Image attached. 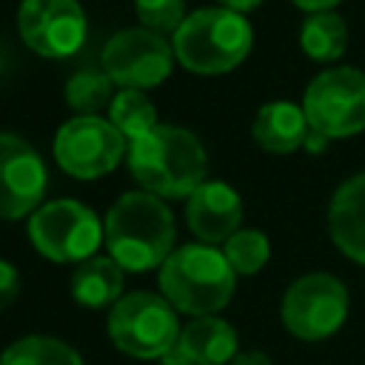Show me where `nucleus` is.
Returning <instances> with one entry per match:
<instances>
[{
  "label": "nucleus",
  "instance_id": "1",
  "mask_svg": "<svg viewBox=\"0 0 365 365\" xmlns=\"http://www.w3.org/2000/svg\"><path fill=\"white\" fill-rule=\"evenodd\" d=\"M103 242L108 257L131 274L160 268L177 248V225L165 200L148 191L120 194L103 220Z\"/></svg>",
  "mask_w": 365,
  "mask_h": 365
},
{
  "label": "nucleus",
  "instance_id": "2",
  "mask_svg": "<svg viewBox=\"0 0 365 365\" xmlns=\"http://www.w3.org/2000/svg\"><path fill=\"white\" fill-rule=\"evenodd\" d=\"M128 171L143 191L160 200L188 197L208 174V154L197 134L182 125L160 123L128 143Z\"/></svg>",
  "mask_w": 365,
  "mask_h": 365
},
{
  "label": "nucleus",
  "instance_id": "3",
  "mask_svg": "<svg viewBox=\"0 0 365 365\" xmlns=\"http://www.w3.org/2000/svg\"><path fill=\"white\" fill-rule=\"evenodd\" d=\"M160 294L180 314L208 317L220 314L237 288V274L228 265L222 248L205 242L177 245L157 268Z\"/></svg>",
  "mask_w": 365,
  "mask_h": 365
},
{
  "label": "nucleus",
  "instance_id": "4",
  "mask_svg": "<svg viewBox=\"0 0 365 365\" xmlns=\"http://www.w3.org/2000/svg\"><path fill=\"white\" fill-rule=\"evenodd\" d=\"M171 46L182 68L194 74H225L248 57L254 29L245 14L222 6H205L182 20L171 34Z\"/></svg>",
  "mask_w": 365,
  "mask_h": 365
},
{
  "label": "nucleus",
  "instance_id": "5",
  "mask_svg": "<svg viewBox=\"0 0 365 365\" xmlns=\"http://www.w3.org/2000/svg\"><path fill=\"white\" fill-rule=\"evenodd\" d=\"M108 336L117 351L134 359H160L180 339V319L174 305L163 294L128 291L111 308L106 319Z\"/></svg>",
  "mask_w": 365,
  "mask_h": 365
},
{
  "label": "nucleus",
  "instance_id": "6",
  "mask_svg": "<svg viewBox=\"0 0 365 365\" xmlns=\"http://www.w3.org/2000/svg\"><path fill=\"white\" fill-rule=\"evenodd\" d=\"M302 111L314 134L345 140L365 131V71L354 66H331L319 71L302 91Z\"/></svg>",
  "mask_w": 365,
  "mask_h": 365
},
{
  "label": "nucleus",
  "instance_id": "7",
  "mask_svg": "<svg viewBox=\"0 0 365 365\" xmlns=\"http://www.w3.org/2000/svg\"><path fill=\"white\" fill-rule=\"evenodd\" d=\"M29 240L51 262H83L103 245V222L86 202L60 197L29 217Z\"/></svg>",
  "mask_w": 365,
  "mask_h": 365
},
{
  "label": "nucleus",
  "instance_id": "8",
  "mask_svg": "<svg viewBox=\"0 0 365 365\" xmlns=\"http://www.w3.org/2000/svg\"><path fill=\"white\" fill-rule=\"evenodd\" d=\"M348 288L342 279L325 271L297 277L279 302L282 325L302 342H319L334 336L348 319Z\"/></svg>",
  "mask_w": 365,
  "mask_h": 365
},
{
  "label": "nucleus",
  "instance_id": "9",
  "mask_svg": "<svg viewBox=\"0 0 365 365\" xmlns=\"http://www.w3.org/2000/svg\"><path fill=\"white\" fill-rule=\"evenodd\" d=\"M128 140L108 117H71L54 134V160L74 180L111 174L128 154Z\"/></svg>",
  "mask_w": 365,
  "mask_h": 365
},
{
  "label": "nucleus",
  "instance_id": "10",
  "mask_svg": "<svg viewBox=\"0 0 365 365\" xmlns=\"http://www.w3.org/2000/svg\"><path fill=\"white\" fill-rule=\"evenodd\" d=\"M174 60V46L165 40V34L143 26L123 29L103 46V71L117 88L148 91L171 74Z\"/></svg>",
  "mask_w": 365,
  "mask_h": 365
},
{
  "label": "nucleus",
  "instance_id": "11",
  "mask_svg": "<svg viewBox=\"0 0 365 365\" xmlns=\"http://www.w3.org/2000/svg\"><path fill=\"white\" fill-rule=\"evenodd\" d=\"M17 31L34 54L57 60L71 57L83 46L88 23L80 0H23Z\"/></svg>",
  "mask_w": 365,
  "mask_h": 365
},
{
  "label": "nucleus",
  "instance_id": "12",
  "mask_svg": "<svg viewBox=\"0 0 365 365\" xmlns=\"http://www.w3.org/2000/svg\"><path fill=\"white\" fill-rule=\"evenodd\" d=\"M48 171L40 151L20 134L0 131V220L31 217L46 197Z\"/></svg>",
  "mask_w": 365,
  "mask_h": 365
},
{
  "label": "nucleus",
  "instance_id": "13",
  "mask_svg": "<svg viewBox=\"0 0 365 365\" xmlns=\"http://www.w3.org/2000/svg\"><path fill=\"white\" fill-rule=\"evenodd\" d=\"M242 222V197L222 180H205L185 197V225L205 245H222Z\"/></svg>",
  "mask_w": 365,
  "mask_h": 365
},
{
  "label": "nucleus",
  "instance_id": "14",
  "mask_svg": "<svg viewBox=\"0 0 365 365\" xmlns=\"http://www.w3.org/2000/svg\"><path fill=\"white\" fill-rule=\"evenodd\" d=\"M328 231L348 259L365 265V171L348 177L334 191L328 205Z\"/></svg>",
  "mask_w": 365,
  "mask_h": 365
},
{
  "label": "nucleus",
  "instance_id": "15",
  "mask_svg": "<svg viewBox=\"0 0 365 365\" xmlns=\"http://www.w3.org/2000/svg\"><path fill=\"white\" fill-rule=\"evenodd\" d=\"M308 134H311L308 117H305L302 106H297L291 100L265 103L251 123L254 143L268 154H291L305 145Z\"/></svg>",
  "mask_w": 365,
  "mask_h": 365
},
{
  "label": "nucleus",
  "instance_id": "16",
  "mask_svg": "<svg viewBox=\"0 0 365 365\" xmlns=\"http://www.w3.org/2000/svg\"><path fill=\"white\" fill-rule=\"evenodd\" d=\"M177 342H180V348L188 354V359L194 365H228L240 354L237 331L220 314L194 317L180 331Z\"/></svg>",
  "mask_w": 365,
  "mask_h": 365
},
{
  "label": "nucleus",
  "instance_id": "17",
  "mask_svg": "<svg viewBox=\"0 0 365 365\" xmlns=\"http://www.w3.org/2000/svg\"><path fill=\"white\" fill-rule=\"evenodd\" d=\"M123 268L106 254H94L77 262L71 274V299L88 311L111 308L123 297Z\"/></svg>",
  "mask_w": 365,
  "mask_h": 365
},
{
  "label": "nucleus",
  "instance_id": "18",
  "mask_svg": "<svg viewBox=\"0 0 365 365\" xmlns=\"http://www.w3.org/2000/svg\"><path fill=\"white\" fill-rule=\"evenodd\" d=\"M299 48L314 63H336L348 48V23L336 11L305 14L299 26Z\"/></svg>",
  "mask_w": 365,
  "mask_h": 365
},
{
  "label": "nucleus",
  "instance_id": "19",
  "mask_svg": "<svg viewBox=\"0 0 365 365\" xmlns=\"http://www.w3.org/2000/svg\"><path fill=\"white\" fill-rule=\"evenodd\" d=\"M0 365H83V356L68 342L48 334H29L14 339L3 354Z\"/></svg>",
  "mask_w": 365,
  "mask_h": 365
},
{
  "label": "nucleus",
  "instance_id": "20",
  "mask_svg": "<svg viewBox=\"0 0 365 365\" xmlns=\"http://www.w3.org/2000/svg\"><path fill=\"white\" fill-rule=\"evenodd\" d=\"M66 103L77 117H103V111L108 114V106L117 94V86L111 83V77L100 68H83L74 71L66 83Z\"/></svg>",
  "mask_w": 365,
  "mask_h": 365
},
{
  "label": "nucleus",
  "instance_id": "21",
  "mask_svg": "<svg viewBox=\"0 0 365 365\" xmlns=\"http://www.w3.org/2000/svg\"><path fill=\"white\" fill-rule=\"evenodd\" d=\"M111 125L131 143L143 134H148L151 128L160 125L157 120V108L151 103V97L145 91H137V88H117L111 106H108V114Z\"/></svg>",
  "mask_w": 365,
  "mask_h": 365
},
{
  "label": "nucleus",
  "instance_id": "22",
  "mask_svg": "<svg viewBox=\"0 0 365 365\" xmlns=\"http://www.w3.org/2000/svg\"><path fill=\"white\" fill-rule=\"evenodd\" d=\"M222 254L237 277H254L268 265L271 242L257 228H240L222 242Z\"/></svg>",
  "mask_w": 365,
  "mask_h": 365
},
{
  "label": "nucleus",
  "instance_id": "23",
  "mask_svg": "<svg viewBox=\"0 0 365 365\" xmlns=\"http://www.w3.org/2000/svg\"><path fill=\"white\" fill-rule=\"evenodd\" d=\"M134 11L140 26L157 34H174L188 17L185 0H134Z\"/></svg>",
  "mask_w": 365,
  "mask_h": 365
},
{
  "label": "nucleus",
  "instance_id": "24",
  "mask_svg": "<svg viewBox=\"0 0 365 365\" xmlns=\"http://www.w3.org/2000/svg\"><path fill=\"white\" fill-rule=\"evenodd\" d=\"M20 294V271L9 262L0 259V311H6Z\"/></svg>",
  "mask_w": 365,
  "mask_h": 365
},
{
  "label": "nucleus",
  "instance_id": "25",
  "mask_svg": "<svg viewBox=\"0 0 365 365\" xmlns=\"http://www.w3.org/2000/svg\"><path fill=\"white\" fill-rule=\"evenodd\" d=\"M228 365H274V362H271V356L262 354V351H240Z\"/></svg>",
  "mask_w": 365,
  "mask_h": 365
},
{
  "label": "nucleus",
  "instance_id": "26",
  "mask_svg": "<svg viewBox=\"0 0 365 365\" xmlns=\"http://www.w3.org/2000/svg\"><path fill=\"white\" fill-rule=\"evenodd\" d=\"M291 3H294L297 9H302V11L314 14V11H334L339 0H291Z\"/></svg>",
  "mask_w": 365,
  "mask_h": 365
},
{
  "label": "nucleus",
  "instance_id": "27",
  "mask_svg": "<svg viewBox=\"0 0 365 365\" xmlns=\"http://www.w3.org/2000/svg\"><path fill=\"white\" fill-rule=\"evenodd\" d=\"M160 365H194V362L188 359V354H185V351L180 348V342H177L168 354H163V356H160Z\"/></svg>",
  "mask_w": 365,
  "mask_h": 365
},
{
  "label": "nucleus",
  "instance_id": "28",
  "mask_svg": "<svg viewBox=\"0 0 365 365\" xmlns=\"http://www.w3.org/2000/svg\"><path fill=\"white\" fill-rule=\"evenodd\" d=\"M222 9H228V11H237V14H248V11H254L262 0H217Z\"/></svg>",
  "mask_w": 365,
  "mask_h": 365
}]
</instances>
